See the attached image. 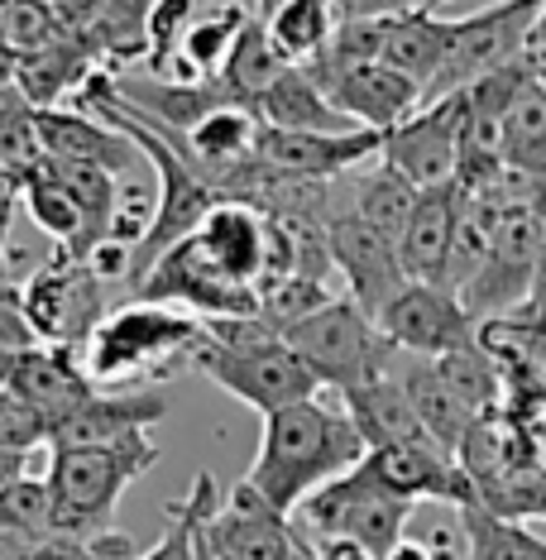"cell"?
Masks as SVG:
<instances>
[{
	"label": "cell",
	"mask_w": 546,
	"mask_h": 560,
	"mask_svg": "<svg viewBox=\"0 0 546 560\" xmlns=\"http://www.w3.org/2000/svg\"><path fill=\"white\" fill-rule=\"evenodd\" d=\"M62 20L44 0H0V44L10 48L20 62L34 54H48L62 39Z\"/></svg>",
	"instance_id": "cell-34"
},
{
	"label": "cell",
	"mask_w": 546,
	"mask_h": 560,
	"mask_svg": "<svg viewBox=\"0 0 546 560\" xmlns=\"http://www.w3.org/2000/svg\"><path fill=\"white\" fill-rule=\"evenodd\" d=\"M135 302H159V307H177L197 322H249L259 316V292L231 283L207 249L197 245V235L177 240L163 259L130 288Z\"/></svg>",
	"instance_id": "cell-8"
},
{
	"label": "cell",
	"mask_w": 546,
	"mask_h": 560,
	"mask_svg": "<svg viewBox=\"0 0 546 560\" xmlns=\"http://www.w3.org/2000/svg\"><path fill=\"white\" fill-rule=\"evenodd\" d=\"M20 312L39 346L86 350V340L96 336V326L116 307H111V288L96 283L86 264L68 259L58 249L54 264H44L39 273H30L20 283Z\"/></svg>",
	"instance_id": "cell-7"
},
{
	"label": "cell",
	"mask_w": 546,
	"mask_h": 560,
	"mask_svg": "<svg viewBox=\"0 0 546 560\" xmlns=\"http://www.w3.org/2000/svg\"><path fill=\"white\" fill-rule=\"evenodd\" d=\"M201 10V0H149V20H144V68L149 78H159L163 68L177 58L183 34L193 15Z\"/></svg>",
	"instance_id": "cell-36"
},
{
	"label": "cell",
	"mask_w": 546,
	"mask_h": 560,
	"mask_svg": "<svg viewBox=\"0 0 546 560\" xmlns=\"http://www.w3.org/2000/svg\"><path fill=\"white\" fill-rule=\"evenodd\" d=\"M523 68H527V78L546 86V0H542V10H537V20H532V30H527V44H523Z\"/></svg>",
	"instance_id": "cell-42"
},
{
	"label": "cell",
	"mask_w": 546,
	"mask_h": 560,
	"mask_svg": "<svg viewBox=\"0 0 546 560\" xmlns=\"http://www.w3.org/2000/svg\"><path fill=\"white\" fill-rule=\"evenodd\" d=\"M427 0H332L336 20H379V15H408L422 10Z\"/></svg>",
	"instance_id": "cell-41"
},
{
	"label": "cell",
	"mask_w": 546,
	"mask_h": 560,
	"mask_svg": "<svg viewBox=\"0 0 546 560\" xmlns=\"http://www.w3.org/2000/svg\"><path fill=\"white\" fill-rule=\"evenodd\" d=\"M364 475L379 489H388L403 503H441V508H469L475 503V483L461 469L455 455L441 445H388V451L364 455Z\"/></svg>",
	"instance_id": "cell-13"
},
{
	"label": "cell",
	"mask_w": 546,
	"mask_h": 560,
	"mask_svg": "<svg viewBox=\"0 0 546 560\" xmlns=\"http://www.w3.org/2000/svg\"><path fill=\"white\" fill-rule=\"evenodd\" d=\"M326 302H336V292H326L322 278H302V273H288L269 288H259V316L278 330V336H283L288 326L307 322L312 312H322Z\"/></svg>",
	"instance_id": "cell-35"
},
{
	"label": "cell",
	"mask_w": 546,
	"mask_h": 560,
	"mask_svg": "<svg viewBox=\"0 0 546 560\" xmlns=\"http://www.w3.org/2000/svg\"><path fill=\"white\" fill-rule=\"evenodd\" d=\"M216 503H221V489H216V479L201 469L193 479V489H187V499H173L163 513V537L149 546V551H139L135 560H197V527L216 513Z\"/></svg>",
	"instance_id": "cell-31"
},
{
	"label": "cell",
	"mask_w": 546,
	"mask_h": 560,
	"mask_svg": "<svg viewBox=\"0 0 546 560\" xmlns=\"http://www.w3.org/2000/svg\"><path fill=\"white\" fill-rule=\"evenodd\" d=\"M34 537H24V532H15V527H5L0 522V560H30L34 556Z\"/></svg>",
	"instance_id": "cell-44"
},
{
	"label": "cell",
	"mask_w": 546,
	"mask_h": 560,
	"mask_svg": "<svg viewBox=\"0 0 546 560\" xmlns=\"http://www.w3.org/2000/svg\"><path fill=\"white\" fill-rule=\"evenodd\" d=\"M201 537L221 560H288L298 551L293 517L274 513L245 479L216 503V513L201 522Z\"/></svg>",
	"instance_id": "cell-14"
},
{
	"label": "cell",
	"mask_w": 546,
	"mask_h": 560,
	"mask_svg": "<svg viewBox=\"0 0 546 560\" xmlns=\"http://www.w3.org/2000/svg\"><path fill=\"white\" fill-rule=\"evenodd\" d=\"M288 68H293V62L278 54L274 39H269V30H264V20L254 15L245 30H240V39L231 48V58H225V68H221V78H216V86L225 92L231 106L254 110V106H259V96L269 92V86L283 78Z\"/></svg>",
	"instance_id": "cell-25"
},
{
	"label": "cell",
	"mask_w": 546,
	"mask_h": 560,
	"mask_svg": "<svg viewBox=\"0 0 546 560\" xmlns=\"http://www.w3.org/2000/svg\"><path fill=\"white\" fill-rule=\"evenodd\" d=\"M532 302H537L542 316H546V278H542V288H537V298H532Z\"/></svg>",
	"instance_id": "cell-49"
},
{
	"label": "cell",
	"mask_w": 546,
	"mask_h": 560,
	"mask_svg": "<svg viewBox=\"0 0 546 560\" xmlns=\"http://www.w3.org/2000/svg\"><path fill=\"white\" fill-rule=\"evenodd\" d=\"M537 10H542V0H503V5H489L469 20H451L446 62H441L437 82L427 86L422 106L465 92V86H475L479 78L508 68V62H523V44H527V30H532V20H537Z\"/></svg>",
	"instance_id": "cell-9"
},
{
	"label": "cell",
	"mask_w": 546,
	"mask_h": 560,
	"mask_svg": "<svg viewBox=\"0 0 546 560\" xmlns=\"http://www.w3.org/2000/svg\"><path fill=\"white\" fill-rule=\"evenodd\" d=\"M254 116H259V125H269V130H288V135H355L360 130V125L346 120L332 106V96L312 82L307 68H288L259 96Z\"/></svg>",
	"instance_id": "cell-24"
},
{
	"label": "cell",
	"mask_w": 546,
	"mask_h": 560,
	"mask_svg": "<svg viewBox=\"0 0 546 560\" xmlns=\"http://www.w3.org/2000/svg\"><path fill=\"white\" fill-rule=\"evenodd\" d=\"M417 541L427 546V556H431V560H469V537H465L461 513L446 517V522H431V527H427Z\"/></svg>",
	"instance_id": "cell-40"
},
{
	"label": "cell",
	"mask_w": 546,
	"mask_h": 560,
	"mask_svg": "<svg viewBox=\"0 0 546 560\" xmlns=\"http://www.w3.org/2000/svg\"><path fill=\"white\" fill-rule=\"evenodd\" d=\"M384 560H431V556H427V546L417 541V537H403V541L393 546V551H388Z\"/></svg>",
	"instance_id": "cell-46"
},
{
	"label": "cell",
	"mask_w": 546,
	"mask_h": 560,
	"mask_svg": "<svg viewBox=\"0 0 546 560\" xmlns=\"http://www.w3.org/2000/svg\"><path fill=\"white\" fill-rule=\"evenodd\" d=\"M44 5H58V0H44Z\"/></svg>",
	"instance_id": "cell-51"
},
{
	"label": "cell",
	"mask_w": 546,
	"mask_h": 560,
	"mask_svg": "<svg viewBox=\"0 0 546 560\" xmlns=\"http://www.w3.org/2000/svg\"><path fill=\"white\" fill-rule=\"evenodd\" d=\"M0 384H10L30 407H39L48 422V436L96 393L82 369V350H62V346H34V350L10 354Z\"/></svg>",
	"instance_id": "cell-18"
},
{
	"label": "cell",
	"mask_w": 546,
	"mask_h": 560,
	"mask_svg": "<svg viewBox=\"0 0 546 560\" xmlns=\"http://www.w3.org/2000/svg\"><path fill=\"white\" fill-rule=\"evenodd\" d=\"M307 541H312V537H307ZM312 551H316V560H374L360 541H346V537H316Z\"/></svg>",
	"instance_id": "cell-43"
},
{
	"label": "cell",
	"mask_w": 546,
	"mask_h": 560,
	"mask_svg": "<svg viewBox=\"0 0 546 560\" xmlns=\"http://www.w3.org/2000/svg\"><path fill=\"white\" fill-rule=\"evenodd\" d=\"M34 346L39 340H34V330L20 312V288H0V354H20Z\"/></svg>",
	"instance_id": "cell-39"
},
{
	"label": "cell",
	"mask_w": 546,
	"mask_h": 560,
	"mask_svg": "<svg viewBox=\"0 0 546 560\" xmlns=\"http://www.w3.org/2000/svg\"><path fill=\"white\" fill-rule=\"evenodd\" d=\"M374 326L384 330L393 350L417 354V360H446L455 350L479 346V322L465 312L455 292L437 283H408L379 312Z\"/></svg>",
	"instance_id": "cell-10"
},
{
	"label": "cell",
	"mask_w": 546,
	"mask_h": 560,
	"mask_svg": "<svg viewBox=\"0 0 546 560\" xmlns=\"http://www.w3.org/2000/svg\"><path fill=\"white\" fill-rule=\"evenodd\" d=\"M326 254H332V269L346 278V298L370 322H379V312L408 288L398 245L388 235H379L374 225H364L355 211H340L326 225Z\"/></svg>",
	"instance_id": "cell-12"
},
{
	"label": "cell",
	"mask_w": 546,
	"mask_h": 560,
	"mask_svg": "<svg viewBox=\"0 0 546 560\" xmlns=\"http://www.w3.org/2000/svg\"><path fill=\"white\" fill-rule=\"evenodd\" d=\"M364 455H370V445L355 431L346 407L307 398V402H293L283 412L264 417L259 451H254L245 483L274 513L293 517L316 489L350 475Z\"/></svg>",
	"instance_id": "cell-1"
},
{
	"label": "cell",
	"mask_w": 546,
	"mask_h": 560,
	"mask_svg": "<svg viewBox=\"0 0 546 560\" xmlns=\"http://www.w3.org/2000/svg\"><path fill=\"white\" fill-rule=\"evenodd\" d=\"M193 235H197V245L207 249V259L231 278V283L259 292L264 273H269V235H274L269 211H259L254 201L225 197V201H216L211 215Z\"/></svg>",
	"instance_id": "cell-17"
},
{
	"label": "cell",
	"mask_w": 546,
	"mask_h": 560,
	"mask_svg": "<svg viewBox=\"0 0 546 560\" xmlns=\"http://www.w3.org/2000/svg\"><path fill=\"white\" fill-rule=\"evenodd\" d=\"M503 168L532 187H546V86L523 82L503 116Z\"/></svg>",
	"instance_id": "cell-27"
},
{
	"label": "cell",
	"mask_w": 546,
	"mask_h": 560,
	"mask_svg": "<svg viewBox=\"0 0 546 560\" xmlns=\"http://www.w3.org/2000/svg\"><path fill=\"white\" fill-rule=\"evenodd\" d=\"M455 513H461V522H465L469 560H546V541L527 527V522L499 517L479 503L455 508Z\"/></svg>",
	"instance_id": "cell-32"
},
{
	"label": "cell",
	"mask_w": 546,
	"mask_h": 560,
	"mask_svg": "<svg viewBox=\"0 0 546 560\" xmlns=\"http://www.w3.org/2000/svg\"><path fill=\"white\" fill-rule=\"evenodd\" d=\"M159 465V445L135 436L125 445H92V451H48V522L54 537L86 541L111 532V517L135 479Z\"/></svg>",
	"instance_id": "cell-4"
},
{
	"label": "cell",
	"mask_w": 546,
	"mask_h": 560,
	"mask_svg": "<svg viewBox=\"0 0 546 560\" xmlns=\"http://www.w3.org/2000/svg\"><path fill=\"white\" fill-rule=\"evenodd\" d=\"M461 139H465V96L455 92L446 101L422 106L398 130H388L379 163H388L398 177H408L417 192L446 187L461 173Z\"/></svg>",
	"instance_id": "cell-11"
},
{
	"label": "cell",
	"mask_w": 546,
	"mask_h": 560,
	"mask_svg": "<svg viewBox=\"0 0 546 560\" xmlns=\"http://www.w3.org/2000/svg\"><path fill=\"white\" fill-rule=\"evenodd\" d=\"M384 149V135L374 130H355V135H288V130H259V144H254V159L269 173L283 177H312V183H336V177H350L360 163L379 159Z\"/></svg>",
	"instance_id": "cell-15"
},
{
	"label": "cell",
	"mask_w": 546,
	"mask_h": 560,
	"mask_svg": "<svg viewBox=\"0 0 546 560\" xmlns=\"http://www.w3.org/2000/svg\"><path fill=\"white\" fill-rule=\"evenodd\" d=\"M346 187H350V211L398 245L403 231H408V215L417 207V187L408 183V177H398L388 163H379V168L350 177Z\"/></svg>",
	"instance_id": "cell-28"
},
{
	"label": "cell",
	"mask_w": 546,
	"mask_h": 560,
	"mask_svg": "<svg viewBox=\"0 0 546 560\" xmlns=\"http://www.w3.org/2000/svg\"><path fill=\"white\" fill-rule=\"evenodd\" d=\"M332 96V106L346 120H355L360 130L388 135L398 130L408 116L422 110V86L408 82L403 72H393L388 62H364V68H346V72H322L312 78Z\"/></svg>",
	"instance_id": "cell-16"
},
{
	"label": "cell",
	"mask_w": 546,
	"mask_h": 560,
	"mask_svg": "<svg viewBox=\"0 0 546 560\" xmlns=\"http://www.w3.org/2000/svg\"><path fill=\"white\" fill-rule=\"evenodd\" d=\"M455 221H461V183L417 192L408 231L398 240V259H403L408 283H437L441 288L446 254H451V240H455Z\"/></svg>",
	"instance_id": "cell-21"
},
{
	"label": "cell",
	"mask_w": 546,
	"mask_h": 560,
	"mask_svg": "<svg viewBox=\"0 0 546 560\" xmlns=\"http://www.w3.org/2000/svg\"><path fill=\"white\" fill-rule=\"evenodd\" d=\"M201 336L207 322L197 316L130 298L86 340L82 369L96 393H144L149 384H163L183 364H193Z\"/></svg>",
	"instance_id": "cell-2"
},
{
	"label": "cell",
	"mask_w": 546,
	"mask_h": 560,
	"mask_svg": "<svg viewBox=\"0 0 546 560\" xmlns=\"http://www.w3.org/2000/svg\"><path fill=\"white\" fill-rule=\"evenodd\" d=\"M135 556H139V546L125 532H101V537H86V541L48 537L34 546L30 560H135Z\"/></svg>",
	"instance_id": "cell-38"
},
{
	"label": "cell",
	"mask_w": 546,
	"mask_h": 560,
	"mask_svg": "<svg viewBox=\"0 0 546 560\" xmlns=\"http://www.w3.org/2000/svg\"><path fill=\"white\" fill-rule=\"evenodd\" d=\"M20 197H24V207H30V221L39 225V231L54 240L68 259L82 264V215H78V201L68 197V187H62L58 173L48 168V159L30 177H24Z\"/></svg>",
	"instance_id": "cell-30"
},
{
	"label": "cell",
	"mask_w": 546,
	"mask_h": 560,
	"mask_svg": "<svg viewBox=\"0 0 546 560\" xmlns=\"http://www.w3.org/2000/svg\"><path fill=\"white\" fill-rule=\"evenodd\" d=\"M431 5H446V0H427V10H431Z\"/></svg>",
	"instance_id": "cell-50"
},
{
	"label": "cell",
	"mask_w": 546,
	"mask_h": 560,
	"mask_svg": "<svg viewBox=\"0 0 546 560\" xmlns=\"http://www.w3.org/2000/svg\"><path fill=\"white\" fill-rule=\"evenodd\" d=\"M340 407H346V417L355 422V431L364 436L370 451H388V445H437L422 431V422H417L408 393L393 378V369L384 378H374V384L340 393Z\"/></svg>",
	"instance_id": "cell-23"
},
{
	"label": "cell",
	"mask_w": 546,
	"mask_h": 560,
	"mask_svg": "<svg viewBox=\"0 0 546 560\" xmlns=\"http://www.w3.org/2000/svg\"><path fill=\"white\" fill-rule=\"evenodd\" d=\"M446 48H451V20H437L422 5V10H408V15L393 20L384 62L393 72H403L408 82H417L427 96V86L437 82L441 62H446Z\"/></svg>",
	"instance_id": "cell-26"
},
{
	"label": "cell",
	"mask_w": 546,
	"mask_h": 560,
	"mask_svg": "<svg viewBox=\"0 0 546 560\" xmlns=\"http://www.w3.org/2000/svg\"><path fill=\"white\" fill-rule=\"evenodd\" d=\"M39 120V139H44V154L58 163H86V168H106L116 173L120 183L130 177L139 163H149L125 135L106 130L96 116H86L78 106H54V110H34Z\"/></svg>",
	"instance_id": "cell-20"
},
{
	"label": "cell",
	"mask_w": 546,
	"mask_h": 560,
	"mask_svg": "<svg viewBox=\"0 0 546 560\" xmlns=\"http://www.w3.org/2000/svg\"><path fill=\"white\" fill-rule=\"evenodd\" d=\"M408 522H413V503L393 499L388 489L364 475V465H355L350 475L332 479L326 489H316L307 503L293 513V527L302 537H346L360 541L374 560H384L393 546L408 537Z\"/></svg>",
	"instance_id": "cell-6"
},
{
	"label": "cell",
	"mask_w": 546,
	"mask_h": 560,
	"mask_svg": "<svg viewBox=\"0 0 546 560\" xmlns=\"http://www.w3.org/2000/svg\"><path fill=\"white\" fill-rule=\"evenodd\" d=\"M44 139H39V120H34V106L20 92L0 96V173L10 177L15 187H24V177L39 168Z\"/></svg>",
	"instance_id": "cell-33"
},
{
	"label": "cell",
	"mask_w": 546,
	"mask_h": 560,
	"mask_svg": "<svg viewBox=\"0 0 546 560\" xmlns=\"http://www.w3.org/2000/svg\"><path fill=\"white\" fill-rule=\"evenodd\" d=\"M169 417V398L159 388L144 393H92L68 422L54 427L48 451H92V445H125L135 436H149Z\"/></svg>",
	"instance_id": "cell-19"
},
{
	"label": "cell",
	"mask_w": 546,
	"mask_h": 560,
	"mask_svg": "<svg viewBox=\"0 0 546 560\" xmlns=\"http://www.w3.org/2000/svg\"><path fill=\"white\" fill-rule=\"evenodd\" d=\"M0 451L34 455L48 451V422L39 407H30L10 384H0Z\"/></svg>",
	"instance_id": "cell-37"
},
{
	"label": "cell",
	"mask_w": 546,
	"mask_h": 560,
	"mask_svg": "<svg viewBox=\"0 0 546 560\" xmlns=\"http://www.w3.org/2000/svg\"><path fill=\"white\" fill-rule=\"evenodd\" d=\"M15 82H20V58L10 54L5 44H0V96L15 92Z\"/></svg>",
	"instance_id": "cell-45"
},
{
	"label": "cell",
	"mask_w": 546,
	"mask_h": 560,
	"mask_svg": "<svg viewBox=\"0 0 546 560\" xmlns=\"http://www.w3.org/2000/svg\"><path fill=\"white\" fill-rule=\"evenodd\" d=\"M264 30H269L274 48L293 62V68H307V62H316L326 54V44H332L336 10H332V0H283V5L264 20Z\"/></svg>",
	"instance_id": "cell-29"
},
{
	"label": "cell",
	"mask_w": 546,
	"mask_h": 560,
	"mask_svg": "<svg viewBox=\"0 0 546 560\" xmlns=\"http://www.w3.org/2000/svg\"><path fill=\"white\" fill-rule=\"evenodd\" d=\"M193 369L207 374L221 393L254 407L259 417H274L293 402L322 398V384L307 364L293 354L264 316L249 322H207V336L193 354Z\"/></svg>",
	"instance_id": "cell-3"
},
{
	"label": "cell",
	"mask_w": 546,
	"mask_h": 560,
	"mask_svg": "<svg viewBox=\"0 0 546 560\" xmlns=\"http://www.w3.org/2000/svg\"><path fill=\"white\" fill-rule=\"evenodd\" d=\"M288 560H316V551H312V541H307V537H302V532H298V551H293V556H288Z\"/></svg>",
	"instance_id": "cell-47"
},
{
	"label": "cell",
	"mask_w": 546,
	"mask_h": 560,
	"mask_svg": "<svg viewBox=\"0 0 546 560\" xmlns=\"http://www.w3.org/2000/svg\"><path fill=\"white\" fill-rule=\"evenodd\" d=\"M393 378H398L403 393H408V402H413V412H417V422H422L427 436L437 441L446 455H461L469 427H475L479 417L451 393V384L441 378L437 360H417V354L398 350L393 354Z\"/></svg>",
	"instance_id": "cell-22"
},
{
	"label": "cell",
	"mask_w": 546,
	"mask_h": 560,
	"mask_svg": "<svg viewBox=\"0 0 546 560\" xmlns=\"http://www.w3.org/2000/svg\"><path fill=\"white\" fill-rule=\"evenodd\" d=\"M283 340L293 354L316 374V384L332 393H355L374 378H384L393 369V350L370 316L355 307L350 298L326 302L322 312H312L307 322L288 326Z\"/></svg>",
	"instance_id": "cell-5"
},
{
	"label": "cell",
	"mask_w": 546,
	"mask_h": 560,
	"mask_svg": "<svg viewBox=\"0 0 546 560\" xmlns=\"http://www.w3.org/2000/svg\"><path fill=\"white\" fill-rule=\"evenodd\" d=\"M278 5H283V0H259V20H269Z\"/></svg>",
	"instance_id": "cell-48"
}]
</instances>
